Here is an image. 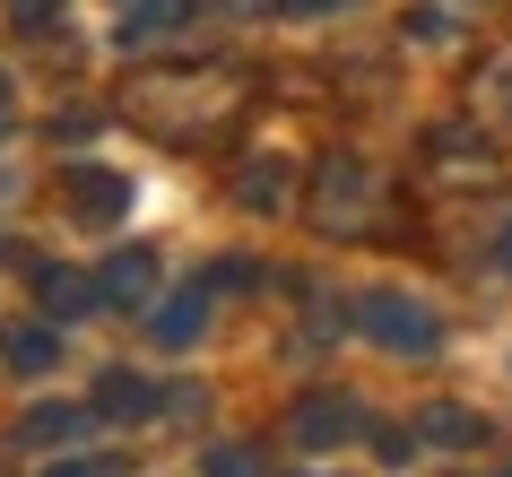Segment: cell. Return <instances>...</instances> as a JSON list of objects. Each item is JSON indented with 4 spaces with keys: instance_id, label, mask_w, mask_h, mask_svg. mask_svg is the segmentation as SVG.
I'll list each match as a JSON object with an SVG mask.
<instances>
[{
    "instance_id": "cell-2",
    "label": "cell",
    "mask_w": 512,
    "mask_h": 477,
    "mask_svg": "<svg viewBox=\"0 0 512 477\" xmlns=\"http://www.w3.org/2000/svg\"><path fill=\"white\" fill-rule=\"evenodd\" d=\"M356 313H365V330H374L382 347H400V356H426L434 339H443V330H434V304L426 295H365V304H356Z\"/></svg>"
},
{
    "instance_id": "cell-1",
    "label": "cell",
    "mask_w": 512,
    "mask_h": 477,
    "mask_svg": "<svg viewBox=\"0 0 512 477\" xmlns=\"http://www.w3.org/2000/svg\"><path fill=\"white\" fill-rule=\"evenodd\" d=\"M235 105V79H191V70H157V79L131 87V113H148V122H165V131H191V122H217V113Z\"/></svg>"
},
{
    "instance_id": "cell-10",
    "label": "cell",
    "mask_w": 512,
    "mask_h": 477,
    "mask_svg": "<svg viewBox=\"0 0 512 477\" xmlns=\"http://www.w3.org/2000/svg\"><path fill=\"white\" fill-rule=\"evenodd\" d=\"M105 295H113V304H148V295H157L148 252H113V261H105Z\"/></svg>"
},
{
    "instance_id": "cell-7",
    "label": "cell",
    "mask_w": 512,
    "mask_h": 477,
    "mask_svg": "<svg viewBox=\"0 0 512 477\" xmlns=\"http://www.w3.org/2000/svg\"><path fill=\"white\" fill-rule=\"evenodd\" d=\"M70 209L105 226V217H122V209H131V183H122V174H96V165H87V174H70Z\"/></svg>"
},
{
    "instance_id": "cell-17",
    "label": "cell",
    "mask_w": 512,
    "mask_h": 477,
    "mask_svg": "<svg viewBox=\"0 0 512 477\" xmlns=\"http://www.w3.org/2000/svg\"><path fill=\"white\" fill-rule=\"evenodd\" d=\"M9 18H18V27H53L61 0H9Z\"/></svg>"
},
{
    "instance_id": "cell-14",
    "label": "cell",
    "mask_w": 512,
    "mask_h": 477,
    "mask_svg": "<svg viewBox=\"0 0 512 477\" xmlns=\"http://www.w3.org/2000/svg\"><path fill=\"white\" fill-rule=\"evenodd\" d=\"M426 434H443V443H478V417H460V408H434Z\"/></svg>"
},
{
    "instance_id": "cell-5",
    "label": "cell",
    "mask_w": 512,
    "mask_h": 477,
    "mask_svg": "<svg viewBox=\"0 0 512 477\" xmlns=\"http://www.w3.org/2000/svg\"><path fill=\"white\" fill-rule=\"evenodd\" d=\"M79 434H87V408H61V399H44V408H27V417H18V443H27V451L79 443Z\"/></svg>"
},
{
    "instance_id": "cell-15",
    "label": "cell",
    "mask_w": 512,
    "mask_h": 477,
    "mask_svg": "<svg viewBox=\"0 0 512 477\" xmlns=\"http://www.w3.org/2000/svg\"><path fill=\"white\" fill-rule=\"evenodd\" d=\"M478 105H495V113L512 105V53H504V61H495V70H486V79H478Z\"/></svg>"
},
{
    "instance_id": "cell-3",
    "label": "cell",
    "mask_w": 512,
    "mask_h": 477,
    "mask_svg": "<svg viewBox=\"0 0 512 477\" xmlns=\"http://www.w3.org/2000/svg\"><path fill=\"white\" fill-rule=\"evenodd\" d=\"M165 399H157V382L148 373H131V365H113L105 373V399H96V417H122V425H139V417H157Z\"/></svg>"
},
{
    "instance_id": "cell-6",
    "label": "cell",
    "mask_w": 512,
    "mask_h": 477,
    "mask_svg": "<svg viewBox=\"0 0 512 477\" xmlns=\"http://www.w3.org/2000/svg\"><path fill=\"white\" fill-rule=\"evenodd\" d=\"M356 425H365V417H356L348 399H304V408H296V425H287V434H296V443H348Z\"/></svg>"
},
{
    "instance_id": "cell-20",
    "label": "cell",
    "mask_w": 512,
    "mask_h": 477,
    "mask_svg": "<svg viewBox=\"0 0 512 477\" xmlns=\"http://www.w3.org/2000/svg\"><path fill=\"white\" fill-rule=\"evenodd\" d=\"M9 105H18V96H9V79H0V131H9Z\"/></svg>"
},
{
    "instance_id": "cell-19",
    "label": "cell",
    "mask_w": 512,
    "mask_h": 477,
    "mask_svg": "<svg viewBox=\"0 0 512 477\" xmlns=\"http://www.w3.org/2000/svg\"><path fill=\"white\" fill-rule=\"evenodd\" d=\"M53 477H113V460H70V469H53Z\"/></svg>"
},
{
    "instance_id": "cell-16",
    "label": "cell",
    "mask_w": 512,
    "mask_h": 477,
    "mask_svg": "<svg viewBox=\"0 0 512 477\" xmlns=\"http://www.w3.org/2000/svg\"><path fill=\"white\" fill-rule=\"evenodd\" d=\"M209 477H261V469H252V451H243V443H217L209 451Z\"/></svg>"
},
{
    "instance_id": "cell-11",
    "label": "cell",
    "mask_w": 512,
    "mask_h": 477,
    "mask_svg": "<svg viewBox=\"0 0 512 477\" xmlns=\"http://www.w3.org/2000/svg\"><path fill=\"white\" fill-rule=\"evenodd\" d=\"M200 330H209V295H200V287H191V295H174V304L157 313V339H165V347H191Z\"/></svg>"
},
{
    "instance_id": "cell-9",
    "label": "cell",
    "mask_w": 512,
    "mask_h": 477,
    "mask_svg": "<svg viewBox=\"0 0 512 477\" xmlns=\"http://www.w3.org/2000/svg\"><path fill=\"white\" fill-rule=\"evenodd\" d=\"M9 365H18V373H53V365H61V330L18 321V330H9Z\"/></svg>"
},
{
    "instance_id": "cell-13",
    "label": "cell",
    "mask_w": 512,
    "mask_h": 477,
    "mask_svg": "<svg viewBox=\"0 0 512 477\" xmlns=\"http://www.w3.org/2000/svg\"><path fill=\"white\" fill-rule=\"evenodd\" d=\"M278 174H287V165H278V157L243 165V200H252V209H278V200H287V191H278Z\"/></svg>"
},
{
    "instance_id": "cell-4",
    "label": "cell",
    "mask_w": 512,
    "mask_h": 477,
    "mask_svg": "<svg viewBox=\"0 0 512 477\" xmlns=\"http://www.w3.org/2000/svg\"><path fill=\"white\" fill-rule=\"evenodd\" d=\"M35 295H44V313H70V321H87L96 304H105V287H87L79 269H61V261L35 269Z\"/></svg>"
},
{
    "instance_id": "cell-12",
    "label": "cell",
    "mask_w": 512,
    "mask_h": 477,
    "mask_svg": "<svg viewBox=\"0 0 512 477\" xmlns=\"http://www.w3.org/2000/svg\"><path fill=\"white\" fill-rule=\"evenodd\" d=\"M183 18V0H122V44H157Z\"/></svg>"
},
{
    "instance_id": "cell-18",
    "label": "cell",
    "mask_w": 512,
    "mask_h": 477,
    "mask_svg": "<svg viewBox=\"0 0 512 477\" xmlns=\"http://www.w3.org/2000/svg\"><path fill=\"white\" fill-rule=\"evenodd\" d=\"M287 18H322V9H348V0H278Z\"/></svg>"
},
{
    "instance_id": "cell-21",
    "label": "cell",
    "mask_w": 512,
    "mask_h": 477,
    "mask_svg": "<svg viewBox=\"0 0 512 477\" xmlns=\"http://www.w3.org/2000/svg\"><path fill=\"white\" fill-rule=\"evenodd\" d=\"M504 261H512V226H504Z\"/></svg>"
},
{
    "instance_id": "cell-8",
    "label": "cell",
    "mask_w": 512,
    "mask_h": 477,
    "mask_svg": "<svg viewBox=\"0 0 512 477\" xmlns=\"http://www.w3.org/2000/svg\"><path fill=\"white\" fill-rule=\"evenodd\" d=\"M365 217V165H330L322 174V226L339 235V226H356Z\"/></svg>"
}]
</instances>
